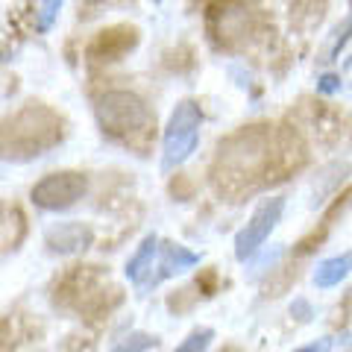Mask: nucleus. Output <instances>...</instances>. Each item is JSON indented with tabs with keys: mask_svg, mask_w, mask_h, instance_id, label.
<instances>
[{
	"mask_svg": "<svg viewBox=\"0 0 352 352\" xmlns=\"http://www.w3.org/2000/svg\"><path fill=\"white\" fill-rule=\"evenodd\" d=\"M59 120L38 103L0 120V156L3 159H36L59 141Z\"/></svg>",
	"mask_w": 352,
	"mask_h": 352,
	"instance_id": "f257e3e1",
	"label": "nucleus"
},
{
	"mask_svg": "<svg viewBox=\"0 0 352 352\" xmlns=\"http://www.w3.org/2000/svg\"><path fill=\"white\" fill-rule=\"evenodd\" d=\"M97 120H100L103 132H109L112 138H138L147 135V129L153 126V112L150 106L132 91H106L97 97Z\"/></svg>",
	"mask_w": 352,
	"mask_h": 352,
	"instance_id": "f03ea898",
	"label": "nucleus"
},
{
	"mask_svg": "<svg viewBox=\"0 0 352 352\" xmlns=\"http://www.w3.org/2000/svg\"><path fill=\"white\" fill-rule=\"evenodd\" d=\"M200 126H203V109L194 100H179L168 118L162 135V170L170 173L173 168L185 164L197 144H200Z\"/></svg>",
	"mask_w": 352,
	"mask_h": 352,
	"instance_id": "7ed1b4c3",
	"label": "nucleus"
},
{
	"mask_svg": "<svg viewBox=\"0 0 352 352\" xmlns=\"http://www.w3.org/2000/svg\"><path fill=\"white\" fill-rule=\"evenodd\" d=\"M285 214V197H270L256 206V212L250 214L247 226L235 235V258L247 261L264 247V241L270 238V232L279 226V220Z\"/></svg>",
	"mask_w": 352,
	"mask_h": 352,
	"instance_id": "20e7f679",
	"label": "nucleus"
},
{
	"mask_svg": "<svg viewBox=\"0 0 352 352\" xmlns=\"http://www.w3.org/2000/svg\"><path fill=\"white\" fill-rule=\"evenodd\" d=\"M88 191V179L76 170H62V173H50L44 176L41 182L32 185V203L44 212H62V208H71L76 200H82Z\"/></svg>",
	"mask_w": 352,
	"mask_h": 352,
	"instance_id": "39448f33",
	"label": "nucleus"
},
{
	"mask_svg": "<svg viewBox=\"0 0 352 352\" xmlns=\"http://www.w3.org/2000/svg\"><path fill=\"white\" fill-rule=\"evenodd\" d=\"M156 276H153L147 285H159L162 279H170V276H179V273L191 270L200 264V256L197 252H191L188 247L182 244H173V241H164V244H159V256H156ZM144 285V288H147Z\"/></svg>",
	"mask_w": 352,
	"mask_h": 352,
	"instance_id": "423d86ee",
	"label": "nucleus"
},
{
	"mask_svg": "<svg viewBox=\"0 0 352 352\" xmlns=\"http://www.w3.org/2000/svg\"><path fill=\"white\" fill-rule=\"evenodd\" d=\"M91 229L76 223V220H68V223H56L47 229V235H44V241H47V247L53 252H62V256H71V252H80L85 250L88 244H91Z\"/></svg>",
	"mask_w": 352,
	"mask_h": 352,
	"instance_id": "0eeeda50",
	"label": "nucleus"
},
{
	"mask_svg": "<svg viewBox=\"0 0 352 352\" xmlns=\"http://www.w3.org/2000/svg\"><path fill=\"white\" fill-rule=\"evenodd\" d=\"M159 235L150 232L144 235V241L138 244V250L132 252V258L126 261V279L132 285H138V288H144L153 276V264H156V256H159Z\"/></svg>",
	"mask_w": 352,
	"mask_h": 352,
	"instance_id": "6e6552de",
	"label": "nucleus"
},
{
	"mask_svg": "<svg viewBox=\"0 0 352 352\" xmlns=\"http://www.w3.org/2000/svg\"><path fill=\"white\" fill-rule=\"evenodd\" d=\"M349 273H352V250H349V252H340V256L326 258V261H320V264L314 267L311 282H314L320 291H326V288H335V285H340V282L349 276Z\"/></svg>",
	"mask_w": 352,
	"mask_h": 352,
	"instance_id": "1a4fd4ad",
	"label": "nucleus"
},
{
	"mask_svg": "<svg viewBox=\"0 0 352 352\" xmlns=\"http://www.w3.org/2000/svg\"><path fill=\"white\" fill-rule=\"evenodd\" d=\"M135 47V30H126V27H118V30H109V32H100V38L94 41L91 53L100 59H118L124 56L126 50Z\"/></svg>",
	"mask_w": 352,
	"mask_h": 352,
	"instance_id": "9d476101",
	"label": "nucleus"
},
{
	"mask_svg": "<svg viewBox=\"0 0 352 352\" xmlns=\"http://www.w3.org/2000/svg\"><path fill=\"white\" fill-rule=\"evenodd\" d=\"M212 340H214V329H208V326L194 329V332L176 346V352H208Z\"/></svg>",
	"mask_w": 352,
	"mask_h": 352,
	"instance_id": "9b49d317",
	"label": "nucleus"
},
{
	"mask_svg": "<svg viewBox=\"0 0 352 352\" xmlns=\"http://www.w3.org/2000/svg\"><path fill=\"white\" fill-rule=\"evenodd\" d=\"M153 346H156V338H153V335H147V332H132L124 340H118V344L109 349V352H147Z\"/></svg>",
	"mask_w": 352,
	"mask_h": 352,
	"instance_id": "f8f14e48",
	"label": "nucleus"
},
{
	"mask_svg": "<svg viewBox=\"0 0 352 352\" xmlns=\"http://www.w3.org/2000/svg\"><path fill=\"white\" fill-rule=\"evenodd\" d=\"M62 3H65V0H41V9H38V27L41 30L53 27V21H56Z\"/></svg>",
	"mask_w": 352,
	"mask_h": 352,
	"instance_id": "ddd939ff",
	"label": "nucleus"
},
{
	"mask_svg": "<svg viewBox=\"0 0 352 352\" xmlns=\"http://www.w3.org/2000/svg\"><path fill=\"white\" fill-rule=\"evenodd\" d=\"M282 256V247L276 244V247H273V252H264V256L256 261V264H252V276H258V273H264V270H267V267H273V264H276V258Z\"/></svg>",
	"mask_w": 352,
	"mask_h": 352,
	"instance_id": "4468645a",
	"label": "nucleus"
},
{
	"mask_svg": "<svg viewBox=\"0 0 352 352\" xmlns=\"http://www.w3.org/2000/svg\"><path fill=\"white\" fill-rule=\"evenodd\" d=\"M291 314H294L300 323H308V320L314 317V308H311V302L300 296V300H294V302H291Z\"/></svg>",
	"mask_w": 352,
	"mask_h": 352,
	"instance_id": "2eb2a0df",
	"label": "nucleus"
},
{
	"mask_svg": "<svg viewBox=\"0 0 352 352\" xmlns=\"http://www.w3.org/2000/svg\"><path fill=\"white\" fill-rule=\"evenodd\" d=\"M317 91H320V94H335V91H340V76H338V74H323L320 80H317Z\"/></svg>",
	"mask_w": 352,
	"mask_h": 352,
	"instance_id": "dca6fc26",
	"label": "nucleus"
},
{
	"mask_svg": "<svg viewBox=\"0 0 352 352\" xmlns=\"http://www.w3.org/2000/svg\"><path fill=\"white\" fill-rule=\"evenodd\" d=\"M332 338H320V340H314V344H308V346H300V349H294V352H332Z\"/></svg>",
	"mask_w": 352,
	"mask_h": 352,
	"instance_id": "f3484780",
	"label": "nucleus"
},
{
	"mask_svg": "<svg viewBox=\"0 0 352 352\" xmlns=\"http://www.w3.org/2000/svg\"><path fill=\"white\" fill-rule=\"evenodd\" d=\"M153 3H162V0H153Z\"/></svg>",
	"mask_w": 352,
	"mask_h": 352,
	"instance_id": "a211bd4d",
	"label": "nucleus"
},
{
	"mask_svg": "<svg viewBox=\"0 0 352 352\" xmlns=\"http://www.w3.org/2000/svg\"><path fill=\"white\" fill-rule=\"evenodd\" d=\"M349 6H352V0H349ZM349 21H352V18H349Z\"/></svg>",
	"mask_w": 352,
	"mask_h": 352,
	"instance_id": "6ab92c4d",
	"label": "nucleus"
}]
</instances>
